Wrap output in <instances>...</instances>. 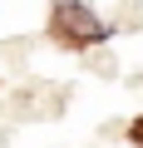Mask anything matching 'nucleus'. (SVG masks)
Masks as SVG:
<instances>
[{"label":"nucleus","mask_w":143,"mask_h":148,"mask_svg":"<svg viewBox=\"0 0 143 148\" xmlns=\"http://www.w3.org/2000/svg\"><path fill=\"white\" fill-rule=\"evenodd\" d=\"M54 35L64 40V45H94V40H104L109 35V25L84 5V0H54Z\"/></svg>","instance_id":"1"},{"label":"nucleus","mask_w":143,"mask_h":148,"mask_svg":"<svg viewBox=\"0 0 143 148\" xmlns=\"http://www.w3.org/2000/svg\"><path fill=\"white\" fill-rule=\"evenodd\" d=\"M128 138H133V143H143V119H133V128H128Z\"/></svg>","instance_id":"2"}]
</instances>
